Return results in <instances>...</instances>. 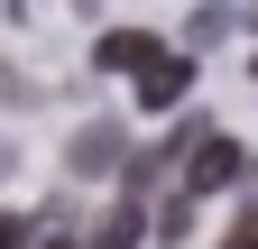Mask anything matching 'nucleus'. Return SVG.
<instances>
[{
	"label": "nucleus",
	"mask_w": 258,
	"mask_h": 249,
	"mask_svg": "<svg viewBox=\"0 0 258 249\" xmlns=\"http://www.w3.org/2000/svg\"><path fill=\"white\" fill-rule=\"evenodd\" d=\"M129 157V130L120 120H92V130H74V175H111Z\"/></svg>",
	"instance_id": "nucleus-1"
},
{
	"label": "nucleus",
	"mask_w": 258,
	"mask_h": 249,
	"mask_svg": "<svg viewBox=\"0 0 258 249\" xmlns=\"http://www.w3.org/2000/svg\"><path fill=\"white\" fill-rule=\"evenodd\" d=\"M157 55H166V46H157V37H139V28H111V37L92 46V65H102V74H148Z\"/></svg>",
	"instance_id": "nucleus-2"
},
{
	"label": "nucleus",
	"mask_w": 258,
	"mask_h": 249,
	"mask_svg": "<svg viewBox=\"0 0 258 249\" xmlns=\"http://www.w3.org/2000/svg\"><path fill=\"white\" fill-rule=\"evenodd\" d=\"M184 83H194V55H175V46H166V55L139 74V102H148V111H175V102H184Z\"/></svg>",
	"instance_id": "nucleus-3"
},
{
	"label": "nucleus",
	"mask_w": 258,
	"mask_h": 249,
	"mask_svg": "<svg viewBox=\"0 0 258 249\" xmlns=\"http://www.w3.org/2000/svg\"><path fill=\"white\" fill-rule=\"evenodd\" d=\"M212 184H240V148L231 139H203L194 166H184V194H212Z\"/></svg>",
	"instance_id": "nucleus-4"
},
{
	"label": "nucleus",
	"mask_w": 258,
	"mask_h": 249,
	"mask_svg": "<svg viewBox=\"0 0 258 249\" xmlns=\"http://www.w3.org/2000/svg\"><path fill=\"white\" fill-rule=\"evenodd\" d=\"M184 231H194V194H175L166 212H157V240H184Z\"/></svg>",
	"instance_id": "nucleus-5"
},
{
	"label": "nucleus",
	"mask_w": 258,
	"mask_h": 249,
	"mask_svg": "<svg viewBox=\"0 0 258 249\" xmlns=\"http://www.w3.org/2000/svg\"><path fill=\"white\" fill-rule=\"evenodd\" d=\"M231 249H258V194L240 203V222H231Z\"/></svg>",
	"instance_id": "nucleus-6"
},
{
	"label": "nucleus",
	"mask_w": 258,
	"mask_h": 249,
	"mask_svg": "<svg viewBox=\"0 0 258 249\" xmlns=\"http://www.w3.org/2000/svg\"><path fill=\"white\" fill-rule=\"evenodd\" d=\"M28 231H37V222H19V212H0V249H28Z\"/></svg>",
	"instance_id": "nucleus-7"
},
{
	"label": "nucleus",
	"mask_w": 258,
	"mask_h": 249,
	"mask_svg": "<svg viewBox=\"0 0 258 249\" xmlns=\"http://www.w3.org/2000/svg\"><path fill=\"white\" fill-rule=\"evenodd\" d=\"M46 249H92V240H46Z\"/></svg>",
	"instance_id": "nucleus-8"
}]
</instances>
